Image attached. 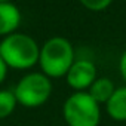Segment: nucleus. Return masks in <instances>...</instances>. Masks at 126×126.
<instances>
[{
  "label": "nucleus",
  "instance_id": "423d86ee",
  "mask_svg": "<svg viewBox=\"0 0 126 126\" xmlns=\"http://www.w3.org/2000/svg\"><path fill=\"white\" fill-rule=\"evenodd\" d=\"M21 24L19 8L12 2L0 3V36L6 37L18 30Z\"/></svg>",
  "mask_w": 126,
  "mask_h": 126
},
{
  "label": "nucleus",
  "instance_id": "ddd939ff",
  "mask_svg": "<svg viewBox=\"0 0 126 126\" xmlns=\"http://www.w3.org/2000/svg\"><path fill=\"white\" fill-rule=\"evenodd\" d=\"M3 2H12V0H0V3H3Z\"/></svg>",
  "mask_w": 126,
  "mask_h": 126
},
{
  "label": "nucleus",
  "instance_id": "9b49d317",
  "mask_svg": "<svg viewBox=\"0 0 126 126\" xmlns=\"http://www.w3.org/2000/svg\"><path fill=\"white\" fill-rule=\"evenodd\" d=\"M119 71H120V76H122L123 82L126 83V50L122 53V56L119 59Z\"/></svg>",
  "mask_w": 126,
  "mask_h": 126
},
{
  "label": "nucleus",
  "instance_id": "6e6552de",
  "mask_svg": "<svg viewBox=\"0 0 126 126\" xmlns=\"http://www.w3.org/2000/svg\"><path fill=\"white\" fill-rule=\"evenodd\" d=\"M114 91H116V86H114L111 79H108V77H96V80L88 89V94L99 105H105V102L111 98Z\"/></svg>",
  "mask_w": 126,
  "mask_h": 126
},
{
  "label": "nucleus",
  "instance_id": "f8f14e48",
  "mask_svg": "<svg viewBox=\"0 0 126 126\" xmlns=\"http://www.w3.org/2000/svg\"><path fill=\"white\" fill-rule=\"evenodd\" d=\"M8 70H9V67L6 65V62L3 61V58L0 56V85L6 80V77H8Z\"/></svg>",
  "mask_w": 126,
  "mask_h": 126
},
{
  "label": "nucleus",
  "instance_id": "20e7f679",
  "mask_svg": "<svg viewBox=\"0 0 126 126\" xmlns=\"http://www.w3.org/2000/svg\"><path fill=\"white\" fill-rule=\"evenodd\" d=\"M19 105L25 108H37L47 102L52 95V79L42 71H33L22 76L12 89Z\"/></svg>",
  "mask_w": 126,
  "mask_h": 126
},
{
  "label": "nucleus",
  "instance_id": "f257e3e1",
  "mask_svg": "<svg viewBox=\"0 0 126 126\" xmlns=\"http://www.w3.org/2000/svg\"><path fill=\"white\" fill-rule=\"evenodd\" d=\"M74 61V47L65 37H50L40 46L39 65L42 73L49 79L65 77Z\"/></svg>",
  "mask_w": 126,
  "mask_h": 126
},
{
  "label": "nucleus",
  "instance_id": "7ed1b4c3",
  "mask_svg": "<svg viewBox=\"0 0 126 126\" xmlns=\"http://www.w3.org/2000/svg\"><path fill=\"white\" fill-rule=\"evenodd\" d=\"M67 126H99L101 105L88 92H73L62 104Z\"/></svg>",
  "mask_w": 126,
  "mask_h": 126
},
{
  "label": "nucleus",
  "instance_id": "0eeeda50",
  "mask_svg": "<svg viewBox=\"0 0 126 126\" xmlns=\"http://www.w3.org/2000/svg\"><path fill=\"white\" fill-rule=\"evenodd\" d=\"M105 111L114 122H126V86L116 88L111 98L105 102Z\"/></svg>",
  "mask_w": 126,
  "mask_h": 126
},
{
  "label": "nucleus",
  "instance_id": "f03ea898",
  "mask_svg": "<svg viewBox=\"0 0 126 126\" xmlns=\"http://www.w3.org/2000/svg\"><path fill=\"white\" fill-rule=\"evenodd\" d=\"M39 43L28 34L12 33L0 42V56L14 70H28L39 64Z\"/></svg>",
  "mask_w": 126,
  "mask_h": 126
},
{
  "label": "nucleus",
  "instance_id": "39448f33",
  "mask_svg": "<svg viewBox=\"0 0 126 126\" xmlns=\"http://www.w3.org/2000/svg\"><path fill=\"white\" fill-rule=\"evenodd\" d=\"M96 77V67L89 59H76L65 74L67 85L74 92H88Z\"/></svg>",
  "mask_w": 126,
  "mask_h": 126
},
{
  "label": "nucleus",
  "instance_id": "9d476101",
  "mask_svg": "<svg viewBox=\"0 0 126 126\" xmlns=\"http://www.w3.org/2000/svg\"><path fill=\"white\" fill-rule=\"evenodd\" d=\"M79 2L88 9V11H92V12H101L104 9H107L113 0H79Z\"/></svg>",
  "mask_w": 126,
  "mask_h": 126
},
{
  "label": "nucleus",
  "instance_id": "1a4fd4ad",
  "mask_svg": "<svg viewBox=\"0 0 126 126\" xmlns=\"http://www.w3.org/2000/svg\"><path fill=\"white\" fill-rule=\"evenodd\" d=\"M18 105L16 96L11 89H0V120L9 117Z\"/></svg>",
  "mask_w": 126,
  "mask_h": 126
}]
</instances>
